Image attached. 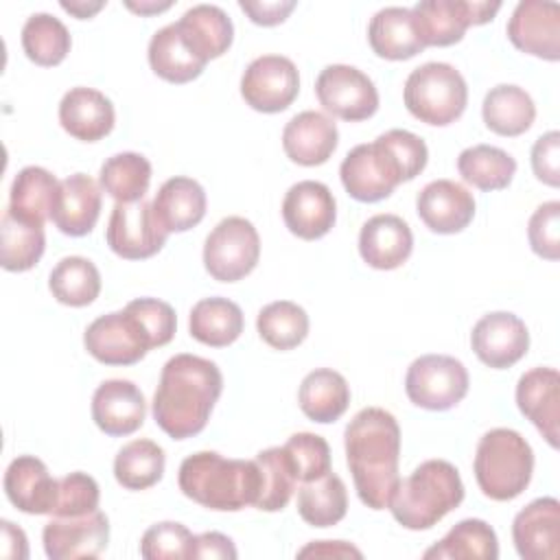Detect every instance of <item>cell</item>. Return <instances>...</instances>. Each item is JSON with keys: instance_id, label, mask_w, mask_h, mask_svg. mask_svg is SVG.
Listing matches in <instances>:
<instances>
[{"instance_id": "cell-1", "label": "cell", "mask_w": 560, "mask_h": 560, "mask_svg": "<svg viewBox=\"0 0 560 560\" xmlns=\"http://www.w3.org/2000/svg\"><path fill=\"white\" fill-rule=\"evenodd\" d=\"M221 392L223 374L214 361L175 354L162 368L151 402L153 420L173 440L192 438L206 429Z\"/></svg>"}, {"instance_id": "cell-2", "label": "cell", "mask_w": 560, "mask_h": 560, "mask_svg": "<svg viewBox=\"0 0 560 560\" xmlns=\"http://www.w3.org/2000/svg\"><path fill=\"white\" fill-rule=\"evenodd\" d=\"M346 462L354 490L370 510H385L400 481V427L381 407L361 409L343 431Z\"/></svg>"}, {"instance_id": "cell-3", "label": "cell", "mask_w": 560, "mask_h": 560, "mask_svg": "<svg viewBox=\"0 0 560 560\" xmlns=\"http://www.w3.org/2000/svg\"><path fill=\"white\" fill-rule=\"evenodd\" d=\"M179 490L195 503L217 512H238L256 505L260 470L254 459H228L214 451H199L179 464Z\"/></svg>"}, {"instance_id": "cell-4", "label": "cell", "mask_w": 560, "mask_h": 560, "mask_svg": "<svg viewBox=\"0 0 560 560\" xmlns=\"http://www.w3.org/2000/svg\"><path fill=\"white\" fill-rule=\"evenodd\" d=\"M464 501L459 470L446 459H427L400 479L387 510L405 529H429Z\"/></svg>"}, {"instance_id": "cell-5", "label": "cell", "mask_w": 560, "mask_h": 560, "mask_svg": "<svg viewBox=\"0 0 560 560\" xmlns=\"http://www.w3.org/2000/svg\"><path fill=\"white\" fill-rule=\"evenodd\" d=\"M477 486L492 501L516 499L532 481L534 451L514 429H490L479 438L472 462Z\"/></svg>"}, {"instance_id": "cell-6", "label": "cell", "mask_w": 560, "mask_h": 560, "mask_svg": "<svg viewBox=\"0 0 560 560\" xmlns=\"http://www.w3.org/2000/svg\"><path fill=\"white\" fill-rule=\"evenodd\" d=\"M405 107L413 118L433 127L455 122L468 103V85L455 66L427 61L413 68L402 90Z\"/></svg>"}, {"instance_id": "cell-7", "label": "cell", "mask_w": 560, "mask_h": 560, "mask_svg": "<svg viewBox=\"0 0 560 560\" xmlns=\"http://www.w3.org/2000/svg\"><path fill=\"white\" fill-rule=\"evenodd\" d=\"M339 177L346 192L363 203L381 201L389 197L398 184L407 182L398 158L383 136L350 149L339 166Z\"/></svg>"}, {"instance_id": "cell-8", "label": "cell", "mask_w": 560, "mask_h": 560, "mask_svg": "<svg viewBox=\"0 0 560 560\" xmlns=\"http://www.w3.org/2000/svg\"><path fill=\"white\" fill-rule=\"evenodd\" d=\"M260 258V236L245 217L221 219L203 243V267L219 282H236L254 271Z\"/></svg>"}, {"instance_id": "cell-9", "label": "cell", "mask_w": 560, "mask_h": 560, "mask_svg": "<svg viewBox=\"0 0 560 560\" xmlns=\"http://www.w3.org/2000/svg\"><path fill=\"white\" fill-rule=\"evenodd\" d=\"M468 370L448 354H422L411 361L405 376L407 398L429 411H446L468 394Z\"/></svg>"}, {"instance_id": "cell-10", "label": "cell", "mask_w": 560, "mask_h": 560, "mask_svg": "<svg viewBox=\"0 0 560 560\" xmlns=\"http://www.w3.org/2000/svg\"><path fill=\"white\" fill-rule=\"evenodd\" d=\"M499 0H420L411 7L420 42L427 46L457 44L468 26L490 22Z\"/></svg>"}, {"instance_id": "cell-11", "label": "cell", "mask_w": 560, "mask_h": 560, "mask_svg": "<svg viewBox=\"0 0 560 560\" xmlns=\"http://www.w3.org/2000/svg\"><path fill=\"white\" fill-rule=\"evenodd\" d=\"M83 346L105 365H133L153 348L147 330L127 308L96 317L83 332Z\"/></svg>"}, {"instance_id": "cell-12", "label": "cell", "mask_w": 560, "mask_h": 560, "mask_svg": "<svg viewBox=\"0 0 560 560\" xmlns=\"http://www.w3.org/2000/svg\"><path fill=\"white\" fill-rule=\"evenodd\" d=\"M315 94L326 112L348 122L365 120L378 109L374 81L348 63L326 66L315 81Z\"/></svg>"}, {"instance_id": "cell-13", "label": "cell", "mask_w": 560, "mask_h": 560, "mask_svg": "<svg viewBox=\"0 0 560 560\" xmlns=\"http://www.w3.org/2000/svg\"><path fill=\"white\" fill-rule=\"evenodd\" d=\"M168 238V232L158 221L151 201L116 203L112 208L105 241L109 249L127 260H142L155 256Z\"/></svg>"}, {"instance_id": "cell-14", "label": "cell", "mask_w": 560, "mask_h": 560, "mask_svg": "<svg viewBox=\"0 0 560 560\" xmlns=\"http://www.w3.org/2000/svg\"><path fill=\"white\" fill-rule=\"evenodd\" d=\"M300 92L295 63L284 55L256 57L241 77V96L262 114L284 112Z\"/></svg>"}, {"instance_id": "cell-15", "label": "cell", "mask_w": 560, "mask_h": 560, "mask_svg": "<svg viewBox=\"0 0 560 560\" xmlns=\"http://www.w3.org/2000/svg\"><path fill=\"white\" fill-rule=\"evenodd\" d=\"M42 540L50 560L98 558L109 542V521L101 510L81 516H52L44 525Z\"/></svg>"}, {"instance_id": "cell-16", "label": "cell", "mask_w": 560, "mask_h": 560, "mask_svg": "<svg viewBox=\"0 0 560 560\" xmlns=\"http://www.w3.org/2000/svg\"><path fill=\"white\" fill-rule=\"evenodd\" d=\"M508 39L523 52L558 61L560 59V4L549 0H523L508 22Z\"/></svg>"}, {"instance_id": "cell-17", "label": "cell", "mask_w": 560, "mask_h": 560, "mask_svg": "<svg viewBox=\"0 0 560 560\" xmlns=\"http://www.w3.org/2000/svg\"><path fill=\"white\" fill-rule=\"evenodd\" d=\"M470 346L481 363L492 370H505L525 357L529 332L518 315L494 311L472 326Z\"/></svg>"}, {"instance_id": "cell-18", "label": "cell", "mask_w": 560, "mask_h": 560, "mask_svg": "<svg viewBox=\"0 0 560 560\" xmlns=\"http://www.w3.org/2000/svg\"><path fill=\"white\" fill-rule=\"evenodd\" d=\"M282 219L298 238L315 241L326 236L337 219V203L330 188L315 179L293 184L282 199Z\"/></svg>"}, {"instance_id": "cell-19", "label": "cell", "mask_w": 560, "mask_h": 560, "mask_svg": "<svg viewBox=\"0 0 560 560\" xmlns=\"http://www.w3.org/2000/svg\"><path fill=\"white\" fill-rule=\"evenodd\" d=\"M512 540L523 560H556L560 553V503L540 497L527 503L512 523Z\"/></svg>"}, {"instance_id": "cell-20", "label": "cell", "mask_w": 560, "mask_h": 560, "mask_svg": "<svg viewBox=\"0 0 560 560\" xmlns=\"http://www.w3.org/2000/svg\"><path fill=\"white\" fill-rule=\"evenodd\" d=\"M521 413L542 433L551 448H558L560 424V376L556 368H532L516 383Z\"/></svg>"}, {"instance_id": "cell-21", "label": "cell", "mask_w": 560, "mask_h": 560, "mask_svg": "<svg viewBox=\"0 0 560 560\" xmlns=\"http://www.w3.org/2000/svg\"><path fill=\"white\" fill-rule=\"evenodd\" d=\"M144 416V394L127 378L103 381L92 396V420L107 435H131L142 427Z\"/></svg>"}, {"instance_id": "cell-22", "label": "cell", "mask_w": 560, "mask_h": 560, "mask_svg": "<svg viewBox=\"0 0 560 560\" xmlns=\"http://www.w3.org/2000/svg\"><path fill=\"white\" fill-rule=\"evenodd\" d=\"M416 212L431 232L455 234L472 221L475 197L459 182L435 179L418 192Z\"/></svg>"}, {"instance_id": "cell-23", "label": "cell", "mask_w": 560, "mask_h": 560, "mask_svg": "<svg viewBox=\"0 0 560 560\" xmlns=\"http://www.w3.org/2000/svg\"><path fill=\"white\" fill-rule=\"evenodd\" d=\"M339 142L337 125L330 116L306 109L295 114L282 129V149L300 166H319L328 162Z\"/></svg>"}, {"instance_id": "cell-24", "label": "cell", "mask_w": 560, "mask_h": 560, "mask_svg": "<svg viewBox=\"0 0 560 560\" xmlns=\"http://www.w3.org/2000/svg\"><path fill=\"white\" fill-rule=\"evenodd\" d=\"M4 494L24 514H52L59 479L35 455L15 457L4 470Z\"/></svg>"}, {"instance_id": "cell-25", "label": "cell", "mask_w": 560, "mask_h": 560, "mask_svg": "<svg viewBox=\"0 0 560 560\" xmlns=\"http://www.w3.org/2000/svg\"><path fill=\"white\" fill-rule=\"evenodd\" d=\"M413 249L409 223L398 214H374L359 232V254L374 269H398Z\"/></svg>"}, {"instance_id": "cell-26", "label": "cell", "mask_w": 560, "mask_h": 560, "mask_svg": "<svg viewBox=\"0 0 560 560\" xmlns=\"http://www.w3.org/2000/svg\"><path fill=\"white\" fill-rule=\"evenodd\" d=\"M116 112L112 101L85 85L70 88L59 103V122L66 133L83 142H96L114 129Z\"/></svg>"}, {"instance_id": "cell-27", "label": "cell", "mask_w": 560, "mask_h": 560, "mask_svg": "<svg viewBox=\"0 0 560 560\" xmlns=\"http://www.w3.org/2000/svg\"><path fill=\"white\" fill-rule=\"evenodd\" d=\"M101 201L98 184L85 173H74L59 182L50 221L66 236H85L101 217Z\"/></svg>"}, {"instance_id": "cell-28", "label": "cell", "mask_w": 560, "mask_h": 560, "mask_svg": "<svg viewBox=\"0 0 560 560\" xmlns=\"http://www.w3.org/2000/svg\"><path fill=\"white\" fill-rule=\"evenodd\" d=\"M206 206L208 199L203 186L197 179L184 175L166 179L151 201L158 221L168 234L186 232L201 223L206 217Z\"/></svg>"}, {"instance_id": "cell-29", "label": "cell", "mask_w": 560, "mask_h": 560, "mask_svg": "<svg viewBox=\"0 0 560 560\" xmlns=\"http://www.w3.org/2000/svg\"><path fill=\"white\" fill-rule=\"evenodd\" d=\"M175 24L188 48L203 61L228 52L234 39V24L217 4H195Z\"/></svg>"}, {"instance_id": "cell-30", "label": "cell", "mask_w": 560, "mask_h": 560, "mask_svg": "<svg viewBox=\"0 0 560 560\" xmlns=\"http://www.w3.org/2000/svg\"><path fill=\"white\" fill-rule=\"evenodd\" d=\"M368 42L378 57L392 61L411 59L424 50L413 24V13L407 7L378 9L368 24Z\"/></svg>"}, {"instance_id": "cell-31", "label": "cell", "mask_w": 560, "mask_h": 560, "mask_svg": "<svg viewBox=\"0 0 560 560\" xmlns=\"http://www.w3.org/2000/svg\"><path fill=\"white\" fill-rule=\"evenodd\" d=\"M298 402L306 418L319 424L339 420L350 405V385L337 370L317 368L308 372L298 389Z\"/></svg>"}, {"instance_id": "cell-32", "label": "cell", "mask_w": 560, "mask_h": 560, "mask_svg": "<svg viewBox=\"0 0 560 560\" xmlns=\"http://www.w3.org/2000/svg\"><path fill=\"white\" fill-rule=\"evenodd\" d=\"M147 57L151 70L168 83H188L197 79L208 63L188 48L175 22L151 35Z\"/></svg>"}, {"instance_id": "cell-33", "label": "cell", "mask_w": 560, "mask_h": 560, "mask_svg": "<svg viewBox=\"0 0 560 560\" xmlns=\"http://www.w3.org/2000/svg\"><path fill=\"white\" fill-rule=\"evenodd\" d=\"M59 195V179L44 166H24L11 184L9 210L26 221L46 223Z\"/></svg>"}, {"instance_id": "cell-34", "label": "cell", "mask_w": 560, "mask_h": 560, "mask_svg": "<svg viewBox=\"0 0 560 560\" xmlns=\"http://www.w3.org/2000/svg\"><path fill=\"white\" fill-rule=\"evenodd\" d=\"M243 326L245 319L241 306L228 298H203L190 308V335L203 346H230L241 337Z\"/></svg>"}, {"instance_id": "cell-35", "label": "cell", "mask_w": 560, "mask_h": 560, "mask_svg": "<svg viewBox=\"0 0 560 560\" xmlns=\"http://www.w3.org/2000/svg\"><path fill=\"white\" fill-rule=\"evenodd\" d=\"M481 116L490 131L512 138L525 133L534 125L536 105L523 88L501 83L490 88V92L486 94Z\"/></svg>"}, {"instance_id": "cell-36", "label": "cell", "mask_w": 560, "mask_h": 560, "mask_svg": "<svg viewBox=\"0 0 560 560\" xmlns=\"http://www.w3.org/2000/svg\"><path fill=\"white\" fill-rule=\"evenodd\" d=\"M427 560H497L499 540L481 518H464L448 534L424 551Z\"/></svg>"}, {"instance_id": "cell-37", "label": "cell", "mask_w": 560, "mask_h": 560, "mask_svg": "<svg viewBox=\"0 0 560 560\" xmlns=\"http://www.w3.org/2000/svg\"><path fill=\"white\" fill-rule=\"evenodd\" d=\"M46 249L42 223L15 217L9 208L0 219V265L7 271H28Z\"/></svg>"}, {"instance_id": "cell-38", "label": "cell", "mask_w": 560, "mask_h": 560, "mask_svg": "<svg viewBox=\"0 0 560 560\" xmlns=\"http://www.w3.org/2000/svg\"><path fill=\"white\" fill-rule=\"evenodd\" d=\"M348 512V490L332 470L319 479L302 483L298 492V514L313 527L337 525Z\"/></svg>"}, {"instance_id": "cell-39", "label": "cell", "mask_w": 560, "mask_h": 560, "mask_svg": "<svg viewBox=\"0 0 560 560\" xmlns=\"http://www.w3.org/2000/svg\"><path fill=\"white\" fill-rule=\"evenodd\" d=\"M98 184L116 203L140 201L151 184V162L136 151L116 153L103 162Z\"/></svg>"}, {"instance_id": "cell-40", "label": "cell", "mask_w": 560, "mask_h": 560, "mask_svg": "<svg viewBox=\"0 0 560 560\" xmlns=\"http://www.w3.org/2000/svg\"><path fill=\"white\" fill-rule=\"evenodd\" d=\"M166 466L164 448L147 438L127 442L114 459V477L127 490H147L155 486Z\"/></svg>"}, {"instance_id": "cell-41", "label": "cell", "mask_w": 560, "mask_h": 560, "mask_svg": "<svg viewBox=\"0 0 560 560\" xmlns=\"http://www.w3.org/2000/svg\"><path fill=\"white\" fill-rule=\"evenodd\" d=\"M457 171L479 190H503L516 173V160L499 147L472 144L459 153Z\"/></svg>"}, {"instance_id": "cell-42", "label": "cell", "mask_w": 560, "mask_h": 560, "mask_svg": "<svg viewBox=\"0 0 560 560\" xmlns=\"http://www.w3.org/2000/svg\"><path fill=\"white\" fill-rule=\"evenodd\" d=\"M48 289L59 304L88 306L101 293V273L90 258L66 256L52 267Z\"/></svg>"}, {"instance_id": "cell-43", "label": "cell", "mask_w": 560, "mask_h": 560, "mask_svg": "<svg viewBox=\"0 0 560 560\" xmlns=\"http://www.w3.org/2000/svg\"><path fill=\"white\" fill-rule=\"evenodd\" d=\"M254 462L260 470V494L254 508L262 512H280L293 497L298 475L284 446L260 451Z\"/></svg>"}, {"instance_id": "cell-44", "label": "cell", "mask_w": 560, "mask_h": 560, "mask_svg": "<svg viewBox=\"0 0 560 560\" xmlns=\"http://www.w3.org/2000/svg\"><path fill=\"white\" fill-rule=\"evenodd\" d=\"M22 48L37 66H57L70 52L72 39L66 24L50 13H33L22 26Z\"/></svg>"}, {"instance_id": "cell-45", "label": "cell", "mask_w": 560, "mask_h": 560, "mask_svg": "<svg viewBox=\"0 0 560 560\" xmlns=\"http://www.w3.org/2000/svg\"><path fill=\"white\" fill-rule=\"evenodd\" d=\"M256 330L267 346L276 350H293L308 335V315L291 300H276L260 308Z\"/></svg>"}, {"instance_id": "cell-46", "label": "cell", "mask_w": 560, "mask_h": 560, "mask_svg": "<svg viewBox=\"0 0 560 560\" xmlns=\"http://www.w3.org/2000/svg\"><path fill=\"white\" fill-rule=\"evenodd\" d=\"M192 532L175 521L151 525L140 540V556L144 560H190Z\"/></svg>"}, {"instance_id": "cell-47", "label": "cell", "mask_w": 560, "mask_h": 560, "mask_svg": "<svg viewBox=\"0 0 560 560\" xmlns=\"http://www.w3.org/2000/svg\"><path fill=\"white\" fill-rule=\"evenodd\" d=\"M284 448L293 462L298 481L306 483L330 472V446L322 435L308 431L293 433Z\"/></svg>"}, {"instance_id": "cell-48", "label": "cell", "mask_w": 560, "mask_h": 560, "mask_svg": "<svg viewBox=\"0 0 560 560\" xmlns=\"http://www.w3.org/2000/svg\"><path fill=\"white\" fill-rule=\"evenodd\" d=\"M101 490L94 477L88 472H68L59 479L57 501L52 508V516H81L98 510Z\"/></svg>"}, {"instance_id": "cell-49", "label": "cell", "mask_w": 560, "mask_h": 560, "mask_svg": "<svg viewBox=\"0 0 560 560\" xmlns=\"http://www.w3.org/2000/svg\"><path fill=\"white\" fill-rule=\"evenodd\" d=\"M527 238L532 252L540 258H560V201H545L534 210L527 223Z\"/></svg>"}, {"instance_id": "cell-50", "label": "cell", "mask_w": 560, "mask_h": 560, "mask_svg": "<svg viewBox=\"0 0 560 560\" xmlns=\"http://www.w3.org/2000/svg\"><path fill=\"white\" fill-rule=\"evenodd\" d=\"M125 308L138 317V322L147 330L153 348L166 346L175 337L177 317L168 302L158 300V298H136V300L127 302Z\"/></svg>"}, {"instance_id": "cell-51", "label": "cell", "mask_w": 560, "mask_h": 560, "mask_svg": "<svg viewBox=\"0 0 560 560\" xmlns=\"http://www.w3.org/2000/svg\"><path fill=\"white\" fill-rule=\"evenodd\" d=\"M534 175L547 186H560V133L547 131L532 147Z\"/></svg>"}, {"instance_id": "cell-52", "label": "cell", "mask_w": 560, "mask_h": 560, "mask_svg": "<svg viewBox=\"0 0 560 560\" xmlns=\"http://www.w3.org/2000/svg\"><path fill=\"white\" fill-rule=\"evenodd\" d=\"M238 556L234 542L230 536L221 532H203L195 536L190 547V560H206V558H219V560H234Z\"/></svg>"}, {"instance_id": "cell-53", "label": "cell", "mask_w": 560, "mask_h": 560, "mask_svg": "<svg viewBox=\"0 0 560 560\" xmlns=\"http://www.w3.org/2000/svg\"><path fill=\"white\" fill-rule=\"evenodd\" d=\"M241 11L247 13V18L258 26H276L289 18V13L295 9V0H262V2H238Z\"/></svg>"}, {"instance_id": "cell-54", "label": "cell", "mask_w": 560, "mask_h": 560, "mask_svg": "<svg viewBox=\"0 0 560 560\" xmlns=\"http://www.w3.org/2000/svg\"><path fill=\"white\" fill-rule=\"evenodd\" d=\"M298 558H363V553L346 540H313L298 551Z\"/></svg>"}, {"instance_id": "cell-55", "label": "cell", "mask_w": 560, "mask_h": 560, "mask_svg": "<svg viewBox=\"0 0 560 560\" xmlns=\"http://www.w3.org/2000/svg\"><path fill=\"white\" fill-rule=\"evenodd\" d=\"M0 532H2V556L4 558H18V560L28 558V540H26V534L18 525L2 518Z\"/></svg>"}, {"instance_id": "cell-56", "label": "cell", "mask_w": 560, "mask_h": 560, "mask_svg": "<svg viewBox=\"0 0 560 560\" xmlns=\"http://www.w3.org/2000/svg\"><path fill=\"white\" fill-rule=\"evenodd\" d=\"M103 7H105V2H103V0H98V2H83V0L66 2V0H61V9H63V11H68V13H72V15H74V18H79V20H88V18H92V15H94V13H98Z\"/></svg>"}, {"instance_id": "cell-57", "label": "cell", "mask_w": 560, "mask_h": 560, "mask_svg": "<svg viewBox=\"0 0 560 560\" xmlns=\"http://www.w3.org/2000/svg\"><path fill=\"white\" fill-rule=\"evenodd\" d=\"M127 9L140 13V15H153L160 11H166L173 2H155V0H147V2H125Z\"/></svg>"}]
</instances>
